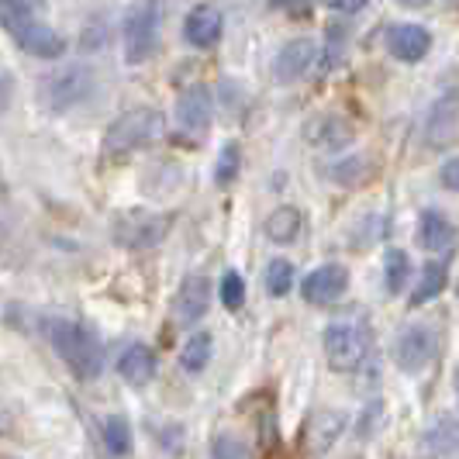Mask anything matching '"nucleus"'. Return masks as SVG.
<instances>
[{
  "label": "nucleus",
  "mask_w": 459,
  "mask_h": 459,
  "mask_svg": "<svg viewBox=\"0 0 459 459\" xmlns=\"http://www.w3.org/2000/svg\"><path fill=\"white\" fill-rule=\"evenodd\" d=\"M46 339L76 380H97L104 373V345L91 325L76 318H48Z\"/></svg>",
  "instance_id": "obj_1"
},
{
  "label": "nucleus",
  "mask_w": 459,
  "mask_h": 459,
  "mask_svg": "<svg viewBox=\"0 0 459 459\" xmlns=\"http://www.w3.org/2000/svg\"><path fill=\"white\" fill-rule=\"evenodd\" d=\"M0 28L18 42V48H24L28 56L39 59H59L66 52V39L59 31H52L46 22L35 18L31 4L24 0H0Z\"/></svg>",
  "instance_id": "obj_2"
},
{
  "label": "nucleus",
  "mask_w": 459,
  "mask_h": 459,
  "mask_svg": "<svg viewBox=\"0 0 459 459\" xmlns=\"http://www.w3.org/2000/svg\"><path fill=\"white\" fill-rule=\"evenodd\" d=\"M369 345H373V328L367 318H335L325 328V359L335 373H356L367 363Z\"/></svg>",
  "instance_id": "obj_3"
},
{
  "label": "nucleus",
  "mask_w": 459,
  "mask_h": 459,
  "mask_svg": "<svg viewBox=\"0 0 459 459\" xmlns=\"http://www.w3.org/2000/svg\"><path fill=\"white\" fill-rule=\"evenodd\" d=\"M93 93V69L87 63H66V66L52 69L42 76L39 100L48 115H66L73 108H80Z\"/></svg>",
  "instance_id": "obj_4"
},
{
  "label": "nucleus",
  "mask_w": 459,
  "mask_h": 459,
  "mask_svg": "<svg viewBox=\"0 0 459 459\" xmlns=\"http://www.w3.org/2000/svg\"><path fill=\"white\" fill-rule=\"evenodd\" d=\"M166 135V117L156 108H135L125 111L104 135V152L108 156H128L135 149H145L152 142H160Z\"/></svg>",
  "instance_id": "obj_5"
},
{
  "label": "nucleus",
  "mask_w": 459,
  "mask_h": 459,
  "mask_svg": "<svg viewBox=\"0 0 459 459\" xmlns=\"http://www.w3.org/2000/svg\"><path fill=\"white\" fill-rule=\"evenodd\" d=\"M162 28V0H142L128 11L125 18V63L142 66L152 59V52L160 46Z\"/></svg>",
  "instance_id": "obj_6"
},
{
  "label": "nucleus",
  "mask_w": 459,
  "mask_h": 459,
  "mask_svg": "<svg viewBox=\"0 0 459 459\" xmlns=\"http://www.w3.org/2000/svg\"><path fill=\"white\" fill-rule=\"evenodd\" d=\"M169 225H173L169 214L145 211V207H132V211H121L115 221H111V235H115L117 246L145 253V249H156L162 238L169 235Z\"/></svg>",
  "instance_id": "obj_7"
},
{
  "label": "nucleus",
  "mask_w": 459,
  "mask_h": 459,
  "mask_svg": "<svg viewBox=\"0 0 459 459\" xmlns=\"http://www.w3.org/2000/svg\"><path fill=\"white\" fill-rule=\"evenodd\" d=\"M436 352H438V332L429 328V325H408L394 339V363H397L401 373H411V377L429 367L436 359Z\"/></svg>",
  "instance_id": "obj_8"
},
{
  "label": "nucleus",
  "mask_w": 459,
  "mask_h": 459,
  "mask_svg": "<svg viewBox=\"0 0 459 459\" xmlns=\"http://www.w3.org/2000/svg\"><path fill=\"white\" fill-rule=\"evenodd\" d=\"M459 135V87H446L432 100L425 117V142L429 149H449Z\"/></svg>",
  "instance_id": "obj_9"
},
{
  "label": "nucleus",
  "mask_w": 459,
  "mask_h": 459,
  "mask_svg": "<svg viewBox=\"0 0 459 459\" xmlns=\"http://www.w3.org/2000/svg\"><path fill=\"white\" fill-rule=\"evenodd\" d=\"M304 142H307L311 149H322V152H342V149H349V145L356 142V128H352L349 117L325 111V115L307 117V125H304Z\"/></svg>",
  "instance_id": "obj_10"
},
{
  "label": "nucleus",
  "mask_w": 459,
  "mask_h": 459,
  "mask_svg": "<svg viewBox=\"0 0 459 459\" xmlns=\"http://www.w3.org/2000/svg\"><path fill=\"white\" fill-rule=\"evenodd\" d=\"M345 414L335 408H318V411L307 418V429H304V456L307 459H322L345 432Z\"/></svg>",
  "instance_id": "obj_11"
},
{
  "label": "nucleus",
  "mask_w": 459,
  "mask_h": 459,
  "mask_svg": "<svg viewBox=\"0 0 459 459\" xmlns=\"http://www.w3.org/2000/svg\"><path fill=\"white\" fill-rule=\"evenodd\" d=\"M345 287H349V270H345L342 263H325L318 270H311V273L304 276V283H300V298L307 300V304H335V300L345 294Z\"/></svg>",
  "instance_id": "obj_12"
},
{
  "label": "nucleus",
  "mask_w": 459,
  "mask_h": 459,
  "mask_svg": "<svg viewBox=\"0 0 459 459\" xmlns=\"http://www.w3.org/2000/svg\"><path fill=\"white\" fill-rule=\"evenodd\" d=\"M214 117V100L204 83H194L177 97V125L186 135H204Z\"/></svg>",
  "instance_id": "obj_13"
},
{
  "label": "nucleus",
  "mask_w": 459,
  "mask_h": 459,
  "mask_svg": "<svg viewBox=\"0 0 459 459\" xmlns=\"http://www.w3.org/2000/svg\"><path fill=\"white\" fill-rule=\"evenodd\" d=\"M318 59V46L311 39H290L287 46H280L273 59V76L276 83H300Z\"/></svg>",
  "instance_id": "obj_14"
},
{
  "label": "nucleus",
  "mask_w": 459,
  "mask_h": 459,
  "mask_svg": "<svg viewBox=\"0 0 459 459\" xmlns=\"http://www.w3.org/2000/svg\"><path fill=\"white\" fill-rule=\"evenodd\" d=\"M207 307H211V280L207 276H186L180 290H177V298H173L177 325H184V328L197 325L207 315Z\"/></svg>",
  "instance_id": "obj_15"
},
{
  "label": "nucleus",
  "mask_w": 459,
  "mask_h": 459,
  "mask_svg": "<svg viewBox=\"0 0 459 459\" xmlns=\"http://www.w3.org/2000/svg\"><path fill=\"white\" fill-rule=\"evenodd\" d=\"M429 48H432V35L421 24H394L391 31H387V52L397 63L414 66V63H421L429 56Z\"/></svg>",
  "instance_id": "obj_16"
},
{
  "label": "nucleus",
  "mask_w": 459,
  "mask_h": 459,
  "mask_svg": "<svg viewBox=\"0 0 459 459\" xmlns=\"http://www.w3.org/2000/svg\"><path fill=\"white\" fill-rule=\"evenodd\" d=\"M221 31H225V18H221V11H218V7H211V4H197L184 22V39L194 48L218 46Z\"/></svg>",
  "instance_id": "obj_17"
},
{
  "label": "nucleus",
  "mask_w": 459,
  "mask_h": 459,
  "mask_svg": "<svg viewBox=\"0 0 459 459\" xmlns=\"http://www.w3.org/2000/svg\"><path fill=\"white\" fill-rule=\"evenodd\" d=\"M456 225L436 211V207H429V211H421V218H418V246L421 249H429V253H449L453 246H456Z\"/></svg>",
  "instance_id": "obj_18"
},
{
  "label": "nucleus",
  "mask_w": 459,
  "mask_h": 459,
  "mask_svg": "<svg viewBox=\"0 0 459 459\" xmlns=\"http://www.w3.org/2000/svg\"><path fill=\"white\" fill-rule=\"evenodd\" d=\"M117 373H121V380L128 387H149L152 377H156V352L142 342L128 345L121 352V359H117Z\"/></svg>",
  "instance_id": "obj_19"
},
{
  "label": "nucleus",
  "mask_w": 459,
  "mask_h": 459,
  "mask_svg": "<svg viewBox=\"0 0 459 459\" xmlns=\"http://www.w3.org/2000/svg\"><path fill=\"white\" fill-rule=\"evenodd\" d=\"M300 221H304V218H300L298 207L283 204V207H276L273 214L266 218L263 231H266V238L276 242V246H290V242L300 235Z\"/></svg>",
  "instance_id": "obj_20"
},
{
  "label": "nucleus",
  "mask_w": 459,
  "mask_h": 459,
  "mask_svg": "<svg viewBox=\"0 0 459 459\" xmlns=\"http://www.w3.org/2000/svg\"><path fill=\"white\" fill-rule=\"evenodd\" d=\"M446 283H449L446 263H442V259L425 263V270H421V276H418V287H414V294H411V307H425L429 300H436L438 294L446 290Z\"/></svg>",
  "instance_id": "obj_21"
},
{
  "label": "nucleus",
  "mask_w": 459,
  "mask_h": 459,
  "mask_svg": "<svg viewBox=\"0 0 459 459\" xmlns=\"http://www.w3.org/2000/svg\"><path fill=\"white\" fill-rule=\"evenodd\" d=\"M100 436H104V449H108L115 459L132 456L135 438H132V425H128V418H121V414H108V418H104Z\"/></svg>",
  "instance_id": "obj_22"
},
{
  "label": "nucleus",
  "mask_w": 459,
  "mask_h": 459,
  "mask_svg": "<svg viewBox=\"0 0 459 459\" xmlns=\"http://www.w3.org/2000/svg\"><path fill=\"white\" fill-rule=\"evenodd\" d=\"M459 446V421L453 425L449 418H442L436 429H429L425 438H421V449H425V459H446L453 449Z\"/></svg>",
  "instance_id": "obj_23"
},
{
  "label": "nucleus",
  "mask_w": 459,
  "mask_h": 459,
  "mask_svg": "<svg viewBox=\"0 0 459 459\" xmlns=\"http://www.w3.org/2000/svg\"><path fill=\"white\" fill-rule=\"evenodd\" d=\"M211 335L207 332H197V335H190L184 345H180V367L186 373H201V369L211 363Z\"/></svg>",
  "instance_id": "obj_24"
},
{
  "label": "nucleus",
  "mask_w": 459,
  "mask_h": 459,
  "mask_svg": "<svg viewBox=\"0 0 459 459\" xmlns=\"http://www.w3.org/2000/svg\"><path fill=\"white\" fill-rule=\"evenodd\" d=\"M384 280H387V290L391 294H401L411 280V259L404 249H387L384 255Z\"/></svg>",
  "instance_id": "obj_25"
},
{
  "label": "nucleus",
  "mask_w": 459,
  "mask_h": 459,
  "mask_svg": "<svg viewBox=\"0 0 459 459\" xmlns=\"http://www.w3.org/2000/svg\"><path fill=\"white\" fill-rule=\"evenodd\" d=\"M369 166H373V162H369L367 156H349V160L335 162V166L328 169V177L339 186H359V184H367L369 173H373Z\"/></svg>",
  "instance_id": "obj_26"
},
{
  "label": "nucleus",
  "mask_w": 459,
  "mask_h": 459,
  "mask_svg": "<svg viewBox=\"0 0 459 459\" xmlns=\"http://www.w3.org/2000/svg\"><path fill=\"white\" fill-rule=\"evenodd\" d=\"M294 287V263L290 259H270L266 266V290L273 298H287Z\"/></svg>",
  "instance_id": "obj_27"
},
{
  "label": "nucleus",
  "mask_w": 459,
  "mask_h": 459,
  "mask_svg": "<svg viewBox=\"0 0 459 459\" xmlns=\"http://www.w3.org/2000/svg\"><path fill=\"white\" fill-rule=\"evenodd\" d=\"M238 166H242V149H238V142H229V145L218 152V162H214V184L218 186L235 184Z\"/></svg>",
  "instance_id": "obj_28"
},
{
  "label": "nucleus",
  "mask_w": 459,
  "mask_h": 459,
  "mask_svg": "<svg viewBox=\"0 0 459 459\" xmlns=\"http://www.w3.org/2000/svg\"><path fill=\"white\" fill-rule=\"evenodd\" d=\"M211 459H253V449H249L246 438L221 432V436H214V442H211Z\"/></svg>",
  "instance_id": "obj_29"
},
{
  "label": "nucleus",
  "mask_w": 459,
  "mask_h": 459,
  "mask_svg": "<svg viewBox=\"0 0 459 459\" xmlns=\"http://www.w3.org/2000/svg\"><path fill=\"white\" fill-rule=\"evenodd\" d=\"M221 304L229 307V311H242V304H246V280H242V273H235V270H229V273L221 276Z\"/></svg>",
  "instance_id": "obj_30"
},
{
  "label": "nucleus",
  "mask_w": 459,
  "mask_h": 459,
  "mask_svg": "<svg viewBox=\"0 0 459 459\" xmlns=\"http://www.w3.org/2000/svg\"><path fill=\"white\" fill-rule=\"evenodd\" d=\"M345 42H349V31H345L342 24H328V35H325V59H328V66L342 63Z\"/></svg>",
  "instance_id": "obj_31"
},
{
  "label": "nucleus",
  "mask_w": 459,
  "mask_h": 459,
  "mask_svg": "<svg viewBox=\"0 0 459 459\" xmlns=\"http://www.w3.org/2000/svg\"><path fill=\"white\" fill-rule=\"evenodd\" d=\"M104 42H108V31H104V22L97 18V22H91L87 28H83L80 46H83V52H93V48H100Z\"/></svg>",
  "instance_id": "obj_32"
},
{
  "label": "nucleus",
  "mask_w": 459,
  "mask_h": 459,
  "mask_svg": "<svg viewBox=\"0 0 459 459\" xmlns=\"http://www.w3.org/2000/svg\"><path fill=\"white\" fill-rule=\"evenodd\" d=\"M438 184L446 186V190H453V194H459V156L442 162V169H438Z\"/></svg>",
  "instance_id": "obj_33"
},
{
  "label": "nucleus",
  "mask_w": 459,
  "mask_h": 459,
  "mask_svg": "<svg viewBox=\"0 0 459 459\" xmlns=\"http://www.w3.org/2000/svg\"><path fill=\"white\" fill-rule=\"evenodd\" d=\"M11 97H14V80L11 76H0V115L11 108Z\"/></svg>",
  "instance_id": "obj_34"
},
{
  "label": "nucleus",
  "mask_w": 459,
  "mask_h": 459,
  "mask_svg": "<svg viewBox=\"0 0 459 459\" xmlns=\"http://www.w3.org/2000/svg\"><path fill=\"white\" fill-rule=\"evenodd\" d=\"M397 7H408V11H421V7H429L432 0H394Z\"/></svg>",
  "instance_id": "obj_35"
},
{
  "label": "nucleus",
  "mask_w": 459,
  "mask_h": 459,
  "mask_svg": "<svg viewBox=\"0 0 459 459\" xmlns=\"http://www.w3.org/2000/svg\"><path fill=\"white\" fill-rule=\"evenodd\" d=\"M266 4H270V7H276V11H290L298 0H266Z\"/></svg>",
  "instance_id": "obj_36"
},
{
  "label": "nucleus",
  "mask_w": 459,
  "mask_h": 459,
  "mask_svg": "<svg viewBox=\"0 0 459 459\" xmlns=\"http://www.w3.org/2000/svg\"><path fill=\"white\" fill-rule=\"evenodd\" d=\"M453 387H456V394H459V369L453 373Z\"/></svg>",
  "instance_id": "obj_37"
},
{
  "label": "nucleus",
  "mask_w": 459,
  "mask_h": 459,
  "mask_svg": "<svg viewBox=\"0 0 459 459\" xmlns=\"http://www.w3.org/2000/svg\"><path fill=\"white\" fill-rule=\"evenodd\" d=\"M325 4H328V7H335V0H325Z\"/></svg>",
  "instance_id": "obj_38"
}]
</instances>
